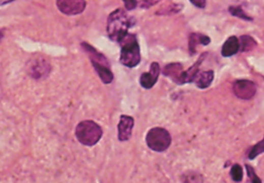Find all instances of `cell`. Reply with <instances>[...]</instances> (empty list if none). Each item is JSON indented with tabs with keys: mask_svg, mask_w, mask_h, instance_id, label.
I'll list each match as a JSON object with an SVG mask.
<instances>
[{
	"mask_svg": "<svg viewBox=\"0 0 264 183\" xmlns=\"http://www.w3.org/2000/svg\"><path fill=\"white\" fill-rule=\"evenodd\" d=\"M133 21L131 17L127 15L123 9H116L108 17L107 32L109 38L114 42H120L131 28Z\"/></svg>",
	"mask_w": 264,
	"mask_h": 183,
	"instance_id": "cell-1",
	"label": "cell"
},
{
	"mask_svg": "<svg viewBox=\"0 0 264 183\" xmlns=\"http://www.w3.org/2000/svg\"><path fill=\"white\" fill-rule=\"evenodd\" d=\"M121 46L120 53V62L126 67L133 68L138 66L141 60L140 46L138 44V40L134 34L127 33L124 39L119 42Z\"/></svg>",
	"mask_w": 264,
	"mask_h": 183,
	"instance_id": "cell-2",
	"label": "cell"
},
{
	"mask_svg": "<svg viewBox=\"0 0 264 183\" xmlns=\"http://www.w3.org/2000/svg\"><path fill=\"white\" fill-rule=\"evenodd\" d=\"M75 136L80 144L85 146L96 145L103 137V130L94 121H82L76 126Z\"/></svg>",
	"mask_w": 264,
	"mask_h": 183,
	"instance_id": "cell-3",
	"label": "cell"
},
{
	"mask_svg": "<svg viewBox=\"0 0 264 183\" xmlns=\"http://www.w3.org/2000/svg\"><path fill=\"white\" fill-rule=\"evenodd\" d=\"M145 141L148 147L154 152H164L171 145V135L165 128L154 127L148 132Z\"/></svg>",
	"mask_w": 264,
	"mask_h": 183,
	"instance_id": "cell-4",
	"label": "cell"
},
{
	"mask_svg": "<svg viewBox=\"0 0 264 183\" xmlns=\"http://www.w3.org/2000/svg\"><path fill=\"white\" fill-rule=\"evenodd\" d=\"M28 72L32 78L37 80L46 78L51 72V65L49 60L39 55L31 58L28 63Z\"/></svg>",
	"mask_w": 264,
	"mask_h": 183,
	"instance_id": "cell-5",
	"label": "cell"
},
{
	"mask_svg": "<svg viewBox=\"0 0 264 183\" xmlns=\"http://www.w3.org/2000/svg\"><path fill=\"white\" fill-rule=\"evenodd\" d=\"M58 10L66 16L82 13L86 8V0H56Z\"/></svg>",
	"mask_w": 264,
	"mask_h": 183,
	"instance_id": "cell-6",
	"label": "cell"
},
{
	"mask_svg": "<svg viewBox=\"0 0 264 183\" xmlns=\"http://www.w3.org/2000/svg\"><path fill=\"white\" fill-rule=\"evenodd\" d=\"M233 92L240 99L250 100L255 96L256 86L252 81L247 79L237 80L233 85Z\"/></svg>",
	"mask_w": 264,
	"mask_h": 183,
	"instance_id": "cell-7",
	"label": "cell"
},
{
	"mask_svg": "<svg viewBox=\"0 0 264 183\" xmlns=\"http://www.w3.org/2000/svg\"><path fill=\"white\" fill-rule=\"evenodd\" d=\"M134 126V120L128 115H121L118 123V139L120 141H127L131 138L132 128Z\"/></svg>",
	"mask_w": 264,
	"mask_h": 183,
	"instance_id": "cell-8",
	"label": "cell"
},
{
	"mask_svg": "<svg viewBox=\"0 0 264 183\" xmlns=\"http://www.w3.org/2000/svg\"><path fill=\"white\" fill-rule=\"evenodd\" d=\"M160 65L158 63H152L150 67V71L141 75L140 84L144 89H151V88L157 84L159 75H160Z\"/></svg>",
	"mask_w": 264,
	"mask_h": 183,
	"instance_id": "cell-9",
	"label": "cell"
},
{
	"mask_svg": "<svg viewBox=\"0 0 264 183\" xmlns=\"http://www.w3.org/2000/svg\"><path fill=\"white\" fill-rule=\"evenodd\" d=\"M183 72H184V68H183V65L180 63L168 64L164 67V69H163L164 76L170 77L174 83L179 84V85H181V83H182Z\"/></svg>",
	"mask_w": 264,
	"mask_h": 183,
	"instance_id": "cell-10",
	"label": "cell"
},
{
	"mask_svg": "<svg viewBox=\"0 0 264 183\" xmlns=\"http://www.w3.org/2000/svg\"><path fill=\"white\" fill-rule=\"evenodd\" d=\"M206 56V54H204V55H201L197 62H196L192 67H189V68L187 70H184V72H183V76H182V83L181 85L183 84H187V83H192V81L195 80L196 76H197V74L199 72V67H200V64L202 60H204Z\"/></svg>",
	"mask_w": 264,
	"mask_h": 183,
	"instance_id": "cell-11",
	"label": "cell"
},
{
	"mask_svg": "<svg viewBox=\"0 0 264 183\" xmlns=\"http://www.w3.org/2000/svg\"><path fill=\"white\" fill-rule=\"evenodd\" d=\"M239 50H240V42H239L238 38L230 36L226 41L225 44H223L222 50H221V54H222V56L229 57V56L234 55L236 53H238Z\"/></svg>",
	"mask_w": 264,
	"mask_h": 183,
	"instance_id": "cell-12",
	"label": "cell"
},
{
	"mask_svg": "<svg viewBox=\"0 0 264 183\" xmlns=\"http://www.w3.org/2000/svg\"><path fill=\"white\" fill-rule=\"evenodd\" d=\"M214 76L215 74L213 70H206V71H201L198 72L197 76L195 78V84L200 89H206L209 86L212 85L213 80H214Z\"/></svg>",
	"mask_w": 264,
	"mask_h": 183,
	"instance_id": "cell-13",
	"label": "cell"
},
{
	"mask_svg": "<svg viewBox=\"0 0 264 183\" xmlns=\"http://www.w3.org/2000/svg\"><path fill=\"white\" fill-rule=\"evenodd\" d=\"M93 67L96 70V72L98 74V76L100 77L101 81L104 84H110L112 83L113 80V75L110 70V66H106V65H101L98 63H92Z\"/></svg>",
	"mask_w": 264,
	"mask_h": 183,
	"instance_id": "cell-14",
	"label": "cell"
},
{
	"mask_svg": "<svg viewBox=\"0 0 264 183\" xmlns=\"http://www.w3.org/2000/svg\"><path fill=\"white\" fill-rule=\"evenodd\" d=\"M211 43V39H209L207 35L204 34H198V33H193L189 36V52L193 55V54L196 52V46L198 44L201 45H208Z\"/></svg>",
	"mask_w": 264,
	"mask_h": 183,
	"instance_id": "cell-15",
	"label": "cell"
},
{
	"mask_svg": "<svg viewBox=\"0 0 264 183\" xmlns=\"http://www.w3.org/2000/svg\"><path fill=\"white\" fill-rule=\"evenodd\" d=\"M239 42L242 52H249L256 46V42L250 35H242L239 40Z\"/></svg>",
	"mask_w": 264,
	"mask_h": 183,
	"instance_id": "cell-16",
	"label": "cell"
},
{
	"mask_svg": "<svg viewBox=\"0 0 264 183\" xmlns=\"http://www.w3.org/2000/svg\"><path fill=\"white\" fill-rule=\"evenodd\" d=\"M229 12L231 13L232 16L238 17L242 20H248V21H252V18H250L247 13H245L243 9H241L240 7H230L229 8Z\"/></svg>",
	"mask_w": 264,
	"mask_h": 183,
	"instance_id": "cell-17",
	"label": "cell"
},
{
	"mask_svg": "<svg viewBox=\"0 0 264 183\" xmlns=\"http://www.w3.org/2000/svg\"><path fill=\"white\" fill-rule=\"evenodd\" d=\"M263 153H264V138L260 141V143H258L255 146L252 147V149L250 151V154H249V158L254 159L255 157H258L259 155H261Z\"/></svg>",
	"mask_w": 264,
	"mask_h": 183,
	"instance_id": "cell-18",
	"label": "cell"
},
{
	"mask_svg": "<svg viewBox=\"0 0 264 183\" xmlns=\"http://www.w3.org/2000/svg\"><path fill=\"white\" fill-rule=\"evenodd\" d=\"M230 173H231V178L233 181L240 182L242 180L243 172H242V168L239 165H233L231 168V172Z\"/></svg>",
	"mask_w": 264,
	"mask_h": 183,
	"instance_id": "cell-19",
	"label": "cell"
},
{
	"mask_svg": "<svg viewBox=\"0 0 264 183\" xmlns=\"http://www.w3.org/2000/svg\"><path fill=\"white\" fill-rule=\"evenodd\" d=\"M247 167V172H248V175H249V178H250V180H251V182H258V183H260L261 182V180L258 178V175H256V173L254 172V170L252 169V167L251 166H249V165H247L246 166Z\"/></svg>",
	"mask_w": 264,
	"mask_h": 183,
	"instance_id": "cell-20",
	"label": "cell"
},
{
	"mask_svg": "<svg viewBox=\"0 0 264 183\" xmlns=\"http://www.w3.org/2000/svg\"><path fill=\"white\" fill-rule=\"evenodd\" d=\"M123 2L127 10H133L135 9V7L138 6L137 0H123Z\"/></svg>",
	"mask_w": 264,
	"mask_h": 183,
	"instance_id": "cell-21",
	"label": "cell"
},
{
	"mask_svg": "<svg viewBox=\"0 0 264 183\" xmlns=\"http://www.w3.org/2000/svg\"><path fill=\"white\" fill-rule=\"evenodd\" d=\"M191 3L200 9H204L206 7V0H191Z\"/></svg>",
	"mask_w": 264,
	"mask_h": 183,
	"instance_id": "cell-22",
	"label": "cell"
},
{
	"mask_svg": "<svg viewBox=\"0 0 264 183\" xmlns=\"http://www.w3.org/2000/svg\"><path fill=\"white\" fill-rule=\"evenodd\" d=\"M11 2H15V0H0V6L6 5V4H9Z\"/></svg>",
	"mask_w": 264,
	"mask_h": 183,
	"instance_id": "cell-23",
	"label": "cell"
},
{
	"mask_svg": "<svg viewBox=\"0 0 264 183\" xmlns=\"http://www.w3.org/2000/svg\"><path fill=\"white\" fill-rule=\"evenodd\" d=\"M3 38H4V34H3V32H2V31H0V41H2V40H3Z\"/></svg>",
	"mask_w": 264,
	"mask_h": 183,
	"instance_id": "cell-24",
	"label": "cell"
}]
</instances>
